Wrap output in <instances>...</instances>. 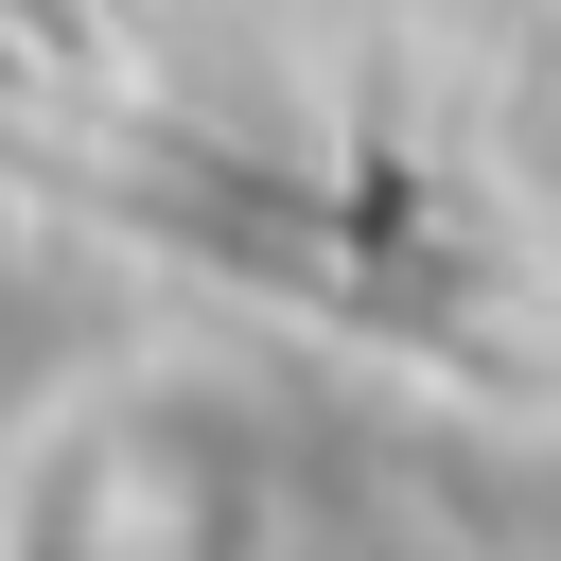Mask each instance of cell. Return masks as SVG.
Returning a JSON list of instances; mask_svg holds the SVG:
<instances>
[{
	"instance_id": "1",
	"label": "cell",
	"mask_w": 561,
	"mask_h": 561,
	"mask_svg": "<svg viewBox=\"0 0 561 561\" xmlns=\"http://www.w3.org/2000/svg\"><path fill=\"white\" fill-rule=\"evenodd\" d=\"M280 543V438L210 368H140L35 438L0 491V561H263Z\"/></svg>"
}]
</instances>
